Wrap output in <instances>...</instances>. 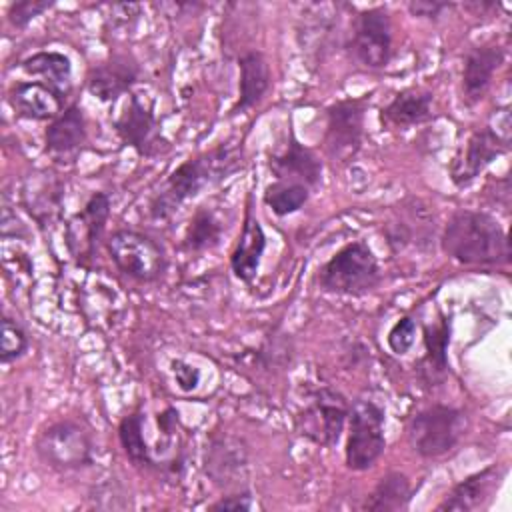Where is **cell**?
Returning a JSON list of instances; mask_svg holds the SVG:
<instances>
[{"mask_svg": "<svg viewBox=\"0 0 512 512\" xmlns=\"http://www.w3.org/2000/svg\"><path fill=\"white\" fill-rule=\"evenodd\" d=\"M242 168V148L222 142L180 162L150 200L148 212L154 220H168L186 200L198 196Z\"/></svg>", "mask_w": 512, "mask_h": 512, "instance_id": "6da1fadb", "label": "cell"}, {"mask_svg": "<svg viewBox=\"0 0 512 512\" xmlns=\"http://www.w3.org/2000/svg\"><path fill=\"white\" fill-rule=\"evenodd\" d=\"M446 256L464 266H508L510 242L498 220L480 210L454 212L442 232Z\"/></svg>", "mask_w": 512, "mask_h": 512, "instance_id": "7a4b0ae2", "label": "cell"}, {"mask_svg": "<svg viewBox=\"0 0 512 512\" xmlns=\"http://www.w3.org/2000/svg\"><path fill=\"white\" fill-rule=\"evenodd\" d=\"M380 280V264L370 246L362 240L342 246L318 270V286L328 294L340 296L368 294Z\"/></svg>", "mask_w": 512, "mask_h": 512, "instance_id": "3957f363", "label": "cell"}, {"mask_svg": "<svg viewBox=\"0 0 512 512\" xmlns=\"http://www.w3.org/2000/svg\"><path fill=\"white\" fill-rule=\"evenodd\" d=\"M466 414L448 404H432L418 410L406 424L408 442L422 458H440L456 448L466 434Z\"/></svg>", "mask_w": 512, "mask_h": 512, "instance_id": "277c9868", "label": "cell"}, {"mask_svg": "<svg viewBox=\"0 0 512 512\" xmlns=\"http://www.w3.org/2000/svg\"><path fill=\"white\" fill-rule=\"evenodd\" d=\"M34 446L40 462L56 472H78L94 464V440L88 428L72 418L48 424Z\"/></svg>", "mask_w": 512, "mask_h": 512, "instance_id": "5b68a950", "label": "cell"}, {"mask_svg": "<svg viewBox=\"0 0 512 512\" xmlns=\"http://www.w3.org/2000/svg\"><path fill=\"white\" fill-rule=\"evenodd\" d=\"M510 150V114L508 108L496 110V126L476 128L466 144L456 152L450 164V180L464 188L474 182L498 156Z\"/></svg>", "mask_w": 512, "mask_h": 512, "instance_id": "8992f818", "label": "cell"}, {"mask_svg": "<svg viewBox=\"0 0 512 512\" xmlns=\"http://www.w3.org/2000/svg\"><path fill=\"white\" fill-rule=\"evenodd\" d=\"M106 250L118 272L138 284L160 280L168 266L162 246L152 236L138 230H114L106 238Z\"/></svg>", "mask_w": 512, "mask_h": 512, "instance_id": "52a82bcc", "label": "cell"}, {"mask_svg": "<svg viewBox=\"0 0 512 512\" xmlns=\"http://www.w3.org/2000/svg\"><path fill=\"white\" fill-rule=\"evenodd\" d=\"M348 438L344 446L346 468L364 472L374 466L386 448L384 410L374 402L360 398L350 404Z\"/></svg>", "mask_w": 512, "mask_h": 512, "instance_id": "ba28073f", "label": "cell"}, {"mask_svg": "<svg viewBox=\"0 0 512 512\" xmlns=\"http://www.w3.org/2000/svg\"><path fill=\"white\" fill-rule=\"evenodd\" d=\"M348 414V398L330 386H322L308 396V402L296 414V432L316 446L332 448L344 432Z\"/></svg>", "mask_w": 512, "mask_h": 512, "instance_id": "9c48e42d", "label": "cell"}, {"mask_svg": "<svg viewBox=\"0 0 512 512\" xmlns=\"http://www.w3.org/2000/svg\"><path fill=\"white\" fill-rule=\"evenodd\" d=\"M368 98H344L326 108L324 150L332 162H350L362 146Z\"/></svg>", "mask_w": 512, "mask_h": 512, "instance_id": "30bf717a", "label": "cell"}, {"mask_svg": "<svg viewBox=\"0 0 512 512\" xmlns=\"http://www.w3.org/2000/svg\"><path fill=\"white\" fill-rule=\"evenodd\" d=\"M350 50L358 64L368 70H382L392 56V20L384 6L358 12L352 24Z\"/></svg>", "mask_w": 512, "mask_h": 512, "instance_id": "8fae6325", "label": "cell"}, {"mask_svg": "<svg viewBox=\"0 0 512 512\" xmlns=\"http://www.w3.org/2000/svg\"><path fill=\"white\" fill-rule=\"evenodd\" d=\"M110 218V196L106 192H94L82 210H78L66 222V248L80 266H88L94 258L98 240L104 234Z\"/></svg>", "mask_w": 512, "mask_h": 512, "instance_id": "7c38bea8", "label": "cell"}, {"mask_svg": "<svg viewBox=\"0 0 512 512\" xmlns=\"http://www.w3.org/2000/svg\"><path fill=\"white\" fill-rule=\"evenodd\" d=\"M114 130L124 146H130L144 158L164 154L170 144L160 132V124L150 106L140 96L130 94L124 110L114 120Z\"/></svg>", "mask_w": 512, "mask_h": 512, "instance_id": "4fadbf2b", "label": "cell"}, {"mask_svg": "<svg viewBox=\"0 0 512 512\" xmlns=\"http://www.w3.org/2000/svg\"><path fill=\"white\" fill-rule=\"evenodd\" d=\"M246 444L232 434H216L210 438L204 454V472L214 486L222 490H242L248 480Z\"/></svg>", "mask_w": 512, "mask_h": 512, "instance_id": "5bb4252c", "label": "cell"}, {"mask_svg": "<svg viewBox=\"0 0 512 512\" xmlns=\"http://www.w3.org/2000/svg\"><path fill=\"white\" fill-rule=\"evenodd\" d=\"M508 468L502 464H492L474 472L452 486L436 510L444 512H476L490 506L494 494L502 486Z\"/></svg>", "mask_w": 512, "mask_h": 512, "instance_id": "9a60e30c", "label": "cell"}, {"mask_svg": "<svg viewBox=\"0 0 512 512\" xmlns=\"http://www.w3.org/2000/svg\"><path fill=\"white\" fill-rule=\"evenodd\" d=\"M140 78V64L132 54H112L90 68L86 76L88 92L100 102H116L130 92Z\"/></svg>", "mask_w": 512, "mask_h": 512, "instance_id": "2e32d148", "label": "cell"}, {"mask_svg": "<svg viewBox=\"0 0 512 512\" xmlns=\"http://www.w3.org/2000/svg\"><path fill=\"white\" fill-rule=\"evenodd\" d=\"M88 140L86 116L78 104L66 106L44 130V150L56 162L74 160Z\"/></svg>", "mask_w": 512, "mask_h": 512, "instance_id": "e0dca14e", "label": "cell"}, {"mask_svg": "<svg viewBox=\"0 0 512 512\" xmlns=\"http://www.w3.org/2000/svg\"><path fill=\"white\" fill-rule=\"evenodd\" d=\"M64 182L52 172H34L22 180L20 204L38 226H50L60 214Z\"/></svg>", "mask_w": 512, "mask_h": 512, "instance_id": "ac0fdd59", "label": "cell"}, {"mask_svg": "<svg viewBox=\"0 0 512 512\" xmlns=\"http://www.w3.org/2000/svg\"><path fill=\"white\" fill-rule=\"evenodd\" d=\"M504 62V48L496 42L474 46L466 52L462 64V100L466 106L478 104L490 88L494 72Z\"/></svg>", "mask_w": 512, "mask_h": 512, "instance_id": "d6986e66", "label": "cell"}, {"mask_svg": "<svg viewBox=\"0 0 512 512\" xmlns=\"http://www.w3.org/2000/svg\"><path fill=\"white\" fill-rule=\"evenodd\" d=\"M8 102L20 118L52 122L64 110L66 98L40 80H16L8 88Z\"/></svg>", "mask_w": 512, "mask_h": 512, "instance_id": "ffe728a7", "label": "cell"}, {"mask_svg": "<svg viewBox=\"0 0 512 512\" xmlns=\"http://www.w3.org/2000/svg\"><path fill=\"white\" fill-rule=\"evenodd\" d=\"M268 168L276 180L300 182L310 190L322 180V162L294 136H290V142L282 152L270 156Z\"/></svg>", "mask_w": 512, "mask_h": 512, "instance_id": "44dd1931", "label": "cell"}, {"mask_svg": "<svg viewBox=\"0 0 512 512\" xmlns=\"http://www.w3.org/2000/svg\"><path fill=\"white\" fill-rule=\"evenodd\" d=\"M264 250H266L264 228H262L260 220L252 214V210L248 208L238 242L230 254V268H232L234 276L238 280L250 284L258 274Z\"/></svg>", "mask_w": 512, "mask_h": 512, "instance_id": "7402d4cb", "label": "cell"}, {"mask_svg": "<svg viewBox=\"0 0 512 512\" xmlns=\"http://www.w3.org/2000/svg\"><path fill=\"white\" fill-rule=\"evenodd\" d=\"M448 344L450 320L440 316L434 324L424 328V354L418 362V374L426 386H440L448 372Z\"/></svg>", "mask_w": 512, "mask_h": 512, "instance_id": "603a6c76", "label": "cell"}, {"mask_svg": "<svg viewBox=\"0 0 512 512\" xmlns=\"http://www.w3.org/2000/svg\"><path fill=\"white\" fill-rule=\"evenodd\" d=\"M238 70H240L238 100L232 108V114H240L254 108L264 98L272 82L268 60L260 50H248L240 54Z\"/></svg>", "mask_w": 512, "mask_h": 512, "instance_id": "cb8c5ba5", "label": "cell"}, {"mask_svg": "<svg viewBox=\"0 0 512 512\" xmlns=\"http://www.w3.org/2000/svg\"><path fill=\"white\" fill-rule=\"evenodd\" d=\"M434 94L426 88H406L398 92L382 110V120L394 128L424 124L432 118Z\"/></svg>", "mask_w": 512, "mask_h": 512, "instance_id": "d4e9b609", "label": "cell"}, {"mask_svg": "<svg viewBox=\"0 0 512 512\" xmlns=\"http://www.w3.org/2000/svg\"><path fill=\"white\" fill-rule=\"evenodd\" d=\"M20 68L28 76L40 78V82L56 90L62 98H68L72 88V64L66 54L56 50H40L26 56L20 62Z\"/></svg>", "mask_w": 512, "mask_h": 512, "instance_id": "484cf974", "label": "cell"}, {"mask_svg": "<svg viewBox=\"0 0 512 512\" xmlns=\"http://www.w3.org/2000/svg\"><path fill=\"white\" fill-rule=\"evenodd\" d=\"M412 484L402 472H388L380 478L374 490L366 496L362 510L370 512H400L410 506Z\"/></svg>", "mask_w": 512, "mask_h": 512, "instance_id": "4316f807", "label": "cell"}, {"mask_svg": "<svg viewBox=\"0 0 512 512\" xmlns=\"http://www.w3.org/2000/svg\"><path fill=\"white\" fill-rule=\"evenodd\" d=\"M222 232H224V224L216 216V212L206 206H198L186 226V232L182 238V248L190 254H200V252L212 250L214 246H218Z\"/></svg>", "mask_w": 512, "mask_h": 512, "instance_id": "83f0119b", "label": "cell"}, {"mask_svg": "<svg viewBox=\"0 0 512 512\" xmlns=\"http://www.w3.org/2000/svg\"><path fill=\"white\" fill-rule=\"evenodd\" d=\"M144 414L142 412H130L126 414L118 424V440L126 454V458L136 468H154L152 450L144 436Z\"/></svg>", "mask_w": 512, "mask_h": 512, "instance_id": "f1b7e54d", "label": "cell"}, {"mask_svg": "<svg viewBox=\"0 0 512 512\" xmlns=\"http://www.w3.org/2000/svg\"><path fill=\"white\" fill-rule=\"evenodd\" d=\"M310 198V188L300 182H288V180H274L264 190V204L276 214V216H290L304 208V204Z\"/></svg>", "mask_w": 512, "mask_h": 512, "instance_id": "f546056e", "label": "cell"}, {"mask_svg": "<svg viewBox=\"0 0 512 512\" xmlns=\"http://www.w3.org/2000/svg\"><path fill=\"white\" fill-rule=\"evenodd\" d=\"M26 350H28V334L24 326L16 318L4 314L0 320V362L2 364L16 362L18 358L24 356Z\"/></svg>", "mask_w": 512, "mask_h": 512, "instance_id": "4dcf8cb0", "label": "cell"}, {"mask_svg": "<svg viewBox=\"0 0 512 512\" xmlns=\"http://www.w3.org/2000/svg\"><path fill=\"white\" fill-rule=\"evenodd\" d=\"M54 6L52 0H18L12 2L6 10V20L12 28L24 30L36 16L50 10Z\"/></svg>", "mask_w": 512, "mask_h": 512, "instance_id": "1f68e13d", "label": "cell"}, {"mask_svg": "<svg viewBox=\"0 0 512 512\" xmlns=\"http://www.w3.org/2000/svg\"><path fill=\"white\" fill-rule=\"evenodd\" d=\"M416 330H418V322L412 316H402L394 322V326L390 328L386 342L392 354L396 356H404L410 352V348L414 346L416 340Z\"/></svg>", "mask_w": 512, "mask_h": 512, "instance_id": "d6a6232c", "label": "cell"}, {"mask_svg": "<svg viewBox=\"0 0 512 512\" xmlns=\"http://www.w3.org/2000/svg\"><path fill=\"white\" fill-rule=\"evenodd\" d=\"M254 500L248 488L232 490L224 496H220L214 504H210V510H252Z\"/></svg>", "mask_w": 512, "mask_h": 512, "instance_id": "836d02e7", "label": "cell"}, {"mask_svg": "<svg viewBox=\"0 0 512 512\" xmlns=\"http://www.w3.org/2000/svg\"><path fill=\"white\" fill-rule=\"evenodd\" d=\"M172 374H174V380H176V384L182 392H192L200 384V370L190 362L174 360L172 362Z\"/></svg>", "mask_w": 512, "mask_h": 512, "instance_id": "e575fe53", "label": "cell"}, {"mask_svg": "<svg viewBox=\"0 0 512 512\" xmlns=\"http://www.w3.org/2000/svg\"><path fill=\"white\" fill-rule=\"evenodd\" d=\"M452 2H438V0H410L408 12L416 18L424 20H438L444 10H450Z\"/></svg>", "mask_w": 512, "mask_h": 512, "instance_id": "d590c367", "label": "cell"}]
</instances>
